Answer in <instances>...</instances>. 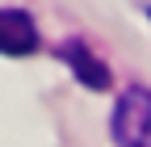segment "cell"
<instances>
[{"mask_svg":"<svg viewBox=\"0 0 151 147\" xmlns=\"http://www.w3.org/2000/svg\"><path fill=\"white\" fill-rule=\"evenodd\" d=\"M113 139L118 147H151V88H126L113 105Z\"/></svg>","mask_w":151,"mask_h":147,"instance_id":"obj_1","label":"cell"},{"mask_svg":"<svg viewBox=\"0 0 151 147\" xmlns=\"http://www.w3.org/2000/svg\"><path fill=\"white\" fill-rule=\"evenodd\" d=\"M38 46V30L29 13L21 9H0V55H29Z\"/></svg>","mask_w":151,"mask_h":147,"instance_id":"obj_2","label":"cell"},{"mask_svg":"<svg viewBox=\"0 0 151 147\" xmlns=\"http://www.w3.org/2000/svg\"><path fill=\"white\" fill-rule=\"evenodd\" d=\"M63 59H67L76 71H80V80H84L88 88H105V84H109V71H105V63H97V59H92V55H88L80 42H67Z\"/></svg>","mask_w":151,"mask_h":147,"instance_id":"obj_3","label":"cell"}]
</instances>
